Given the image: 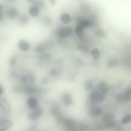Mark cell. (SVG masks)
<instances>
[{"mask_svg":"<svg viewBox=\"0 0 131 131\" xmlns=\"http://www.w3.org/2000/svg\"><path fill=\"white\" fill-rule=\"evenodd\" d=\"M74 33V28L72 26H66L58 28L56 30L55 34L59 38L64 39L71 36Z\"/></svg>","mask_w":131,"mask_h":131,"instance_id":"obj_1","label":"cell"},{"mask_svg":"<svg viewBox=\"0 0 131 131\" xmlns=\"http://www.w3.org/2000/svg\"><path fill=\"white\" fill-rule=\"evenodd\" d=\"M62 123L64 128L68 131H75L77 128L76 122L71 118H63Z\"/></svg>","mask_w":131,"mask_h":131,"instance_id":"obj_2","label":"cell"},{"mask_svg":"<svg viewBox=\"0 0 131 131\" xmlns=\"http://www.w3.org/2000/svg\"><path fill=\"white\" fill-rule=\"evenodd\" d=\"M5 15L10 19L14 20L19 17V12L18 10L13 7H8L5 11Z\"/></svg>","mask_w":131,"mask_h":131,"instance_id":"obj_3","label":"cell"},{"mask_svg":"<svg viewBox=\"0 0 131 131\" xmlns=\"http://www.w3.org/2000/svg\"><path fill=\"white\" fill-rule=\"evenodd\" d=\"M43 110L41 108L38 107L36 109L32 110V111L29 113L28 116V118L30 121H35L40 118L43 115Z\"/></svg>","mask_w":131,"mask_h":131,"instance_id":"obj_4","label":"cell"},{"mask_svg":"<svg viewBox=\"0 0 131 131\" xmlns=\"http://www.w3.org/2000/svg\"><path fill=\"white\" fill-rule=\"evenodd\" d=\"M26 104L28 107L32 110L37 108L39 106L38 100L35 97L30 96L26 100Z\"/></svg>","mask_w":131,"mask_h":131,"instance_id":"obj_5","label":"cell"},{"mask_svg":"<svg viewBox=\"0 0 131 131\" xmlns=\"http://www.w3.org/2000/svg\"><path fill=\"white\" fill-rule=\"evenodd\" d=\"M0 107L6 113H10L11 112L10 104L8 99L5 98L0 99Z\"/></svg>","mask_w":131,"mask_h":131,"instance_id":"obj_6","label":"cell"},{"mask_svg":"<svg viewBox=\"0 0 131 131\" xmlns=\"http://www.w3.org/2000/svg\"><path fill=\"white\" fill-rule=\"evenodd\" d=\"M13 121L10 119H3L0 120V131H6L13 125Z\"/></svg>","mask_w":131,"mask_h":131,"instance_id":"obj_7","label":"cell"},{"mask_svg":"<svg viewBox=\"0 0 131 131\" xmlns=\"http://www.w3.org/2000/svg\"><path fill=\"white\" fill-rule=\"evenodd\" d=\"M17 46L18 49L23 52H28L30 49V45L29 42L24 39H21L18 40L17 43Z\"/></svg>","mask_w":131,"mask_h":131,"instance_id":"obj_8","label":"cell"},{"mask_svg":"<svg viewBox=\"0 0 131 131\" xmlns=\"http://www.w3.org/2000/svg\"><path fill=\"white\" fill-rule=\"evenodd\" d=\"M104 98V95L98 92L97 91H95L93 92L90 95V100L94 103L100 102L103 100Z\"/></svg>","mask_w":131,"mask_h":131,"instance_id":"obj_9","label":"cell"},{"mask_svg":"<svg viewBox=\"0 0 131 131\" xmlns=\"http://www.w3.org/2000/svg\"><path fill=\"white\" fill-rule=\"evenodd\" d=\"M93 32L94 35L98 38H102L106 36V31L100 27L99 25L93 27Z\"/></svg>","mask_w":131,"mask_h":131,"instance_id":"obj_10","label":"cell"},{"mask_svg":"<svg viewBox=\"0 0 131 131\" xmlns=\"http://www.w3.org/2000/svg\"><path fill=\"white\" fill-rule=\"evenodd\" d=\"M59 19L62 24L68 25L72 21V18L69 13L62 12L59 16Z\"/></svg>","mask_w":131,"mask_h":131,"instance_id":"obj_11","label":"cell"},{"mask_svg":"<svg viewBox=\"0 0 131 131\" xmlns=\"http://www.w3.org/2000/svg\"><path fill=\"white\" fill-rule=\"evenodd\" d=\"M118 99L119 101L131 100V86L128 88L124 93L119 94L118 96Z\"/></svg>","mask_w":131,"mask_h":131,"instance_id":"obj_12","label":"cell"},{"mask_svg":"<svg viewBox=\"0 0 131 131\" xmlns=\"http://www.w3.org/2000/svg\"><path fill=\"white\" fill-rule=\"evenodd\" d=\"M20 81H21V83L26 86H30L34 82V78L31 75L27 74L23 76L20 78Z\"/></svg>","mask_w":131,"mask_h":131,"instance_id":"obj_13","label":"cell"},{"mask_svg":"<svg viewBox=\"0 0 131 131\" xmlns=\"http://www.w3.org/2000/svg\"><path fill=\"white\" fill-rule=\"evenodd\" d=\"M40 9L34 5H31L28 9V13L32 17H37L40 14Z\"/></svg>","mask_w":131,"mask_h":131,"instance_id":"obj_14","label":"cell"},{"mask_svg":"<svg viewBox=\"0 0 131 131\" xmlns=\"http://www.w3.org/2000/svg\"><path fill=\"white\" fill-rule=\"evenodd\" d=\"M62 100L63 104L67 106L71 105L73 102L72 96L68 93H65L63 94Z\"/></svg>","mask_w":131,"mask_h":131,"instance_id":"obj_15","label":"cell"},{"mask_svg":"<svg viewBox=\"0 0 131 131\" xmlns=\"http://www.w3.org/2000/svg\"><path fill=\"white\" fill-rule=\"evenodd\" d=\"M84 29H84L82 27L77 25L74 28V33L79 37V39H80L85 35Z\"/></svg>","mask_w":131,"mask_h":131,"instance_id":"obj_16","label":"cell"},{"mask_svg":"<svg viewBox=\"0 0 131 131\" xmlns=\"http://www.w3.org/2000/svg\"><path fill=\"white\" fill-rule=\"evenodd\" d=\"M108 90V88L107 86V84L104 82H100L97 85V91L102 94H105Z\"/></svg>","mask_w":131,"mask_h":131,"instance_id":"obj_17","label":"cell"},{"mask_svg":"<svg viewBox=\"0 0 131 131\" xmlns=\"http://www.w3.org/2000/svg\"><path fill=\"white\" fill-rule=\"evenodd\" d=\"M30 21L29 17L26 14H22L18 17V23L20 25H26Z\"/></svg>","mask_w":131,"mask_h":131,"instance_id":"obj_18","label":"cell"},{"mask_svg":"<svg viewBox=\"0 0 131 131\" xmlns=\"http://www.w3.org/2000/svg\"><path fill=\"white\" fill-rule=\"evenodd\" d=\"M41 20L42 25L47 27H50L53 25L52 19L48 15L43 16L41 18Z\"/></svg>","mask_w":131,"mask_h":131,"instance_id":"obj_19","label":"cell"},{"mask_svg":"<svg viewBox=\"0 0 131 131\" xmlns=\"http://www.w3.org/2000/svg\"><path fill=\"white\" fill-rule=\"evenodd\" d=\"M47 47L43 44H39L34 48V51L39 54L45 53L46 51Z\"/></svg>","mask_w":131,"mask_h":131,"instance_id":"obj_20","label":"cell"},{"mask_svg":"<svg viewBox=\"0 0 131 131\" xmlns=\"http://www.w3.org/2000/svg\"><path fill=\"white\" fill-rule=\"evenodd\" d=\"M31 4L37 6L40 10L45 8L46 7V3L43 0H34Z\"/></svg>","mask_w":131,"mask_h":131,"instance_id":"obj_21","label":"cell"},{"mask_svg":"<svg viewBox=\"0 0 131 131\" xmlns=\"http://www.w3.org/2000/svg\"><path fill=\"white\" fill-rule=\"evenodd\" d=\"M90 53L95 59H98L100 56V53L97 48H94L91 50Z\"/></svg>","mask_w":131,"mask_h":131,"instance_id":"obj_22","label":"cell"},{"mask_svg":"<svg viewBox=\"0 0 131 131\" xmlns=\"http://www.w3.org/2000/svg\"><path fill=\"white\" fill-rule=\"evenodd\" d=\"M77 49L78 50L83 51V52H88L89 49L86 45L85 44L84 42H81L79 43L77 45Z\"/></svg>","mask_w":131,"mask_h":131,"instance_id":"obj_23","label":"cell"},{"mask_svg":"<svg viewBox=\"0 0 131 131\" xmlns=\"http://www.w3.org/2000/svg\"><path fill=\"white\" fill-rule=\"evenodd\" d=\"M92 115L93 116H98L99 115H100L102 113V110L99 107H97V108H95L93 110V111H92Z\"/></svg>","mask_w":131,"mask_h":131,"instance_id":"obj_24","label":"cell"},{"mask_svg":"<svg viewBox=\"0 0 131 131\" xmlns=\"http://www.w3.org/2000/svg\"><path fill=\"white\" fill-rule=\"evenodd\" d=\"M4 6L2 3H0V24L2 23L5 19V14L3 12Z\"/></svg>","mask_w":131,"mask_h":131,"instance_id":"obj_25","label":"cell"},{"mask_svg":"<svg viewBox=\"0 0 131 131\" xmlns=\"http://www.w3.org/2000/svg\"><path fill=\"white\" fill-rule=\"evenodd\" d=\"M121 122L123 124H127L131 122V115H127L125 116L121 120Z\"/></svg>","mask_w":131,"mask_h":131,"instance_id":"obj_26","label":"cell"},{"mask_svg":"<svg viewBox=\"0 0 131 131\" xmlns=\"http://www.w3.org/2000/svg\"><path fill=\"white\" fill-rule=\"evenodd\" d=\"M118 63V61L116 59H111L107 62V64L110 67H115Z\"/></svg>","mask_w":131,"mask_h":131,"instance_id":"obj_27","label":"cell"},{"mask_svg":"<svg viewBox=\"0 0 131 131\" xmlns=\"http://www.w3.org/2000/svg\"><path fill=\"white\" fill-rule=\"evenodd\" d=\"M50 57H51L50 54L48 53H46V52L40 54L39 56H38V58L40 60H47V59H49Z\"/></svg>","mask_w":131,"mask_h":131,"instance_id":"obj_28","label":"cell"},{"mask_svg":"<svg viewBox=\"0 0 131 131\" xmlns=\"http://www.w3.org/2000/svg\"><path fill=\"white\" fill-rule=\"evenodd\" d=\"M84 85H85V88L87 90H91L93 87V83L91 80H88L85 82Z\"/></svg>","mask_w":131,"mask_h":131,"instance_id":"obj_29","label":"cell"},{"mask_svg":"<svg viewBox=\"0 0 131 131\" xmlns=\"http://www.w3.org/2000/svg\"><path fill=\"white\" fill-rule=\"evenodd\" d=\"M16 62H17V58L15 56H13L10 58L9 60V64L10 66H14L15 65Z\"/></svg>","mask_w":131,"mask_h":131,"instance_id":"obj_30","label":"cell"},{"mask_svg":"<svg viewBox=\"0 0 131 131\" xmlns=\"http://www.w3.org/2000/svg\"><path fill=\"white\" fill-rule=\"evenodd\" d=\"M112 116L110 114H106L103 116V120L105 122L112 121Z\"/></svg>","mask_w":131,"mask_h":131,"instance_id":"obj_31","label":"cell"},{"mask_svg":"<svg viewBox=\"0 0 131 131\" xmlns=\"http://www.w3.org/2000/svg\"><path fill=\"white\" fill-rule=\"evenodd\" d=\"M4 91V90L3 87L0 85V96L3 94Z\"/></svg>","mask_w":131,"mask_h":131,"instance_id":"obj_32","label":"cell"},{"mask_svg":"<svg viewBox=\"0 0 131 131\" xmlns=\"http://www.w3.org/2000/svg\"><path fill=\"white\" fill-rule=\"evenodd\" d=\"M49 2L52 5H55L56 4V0H49Z\"/></svg>","mask_w":131,"mask_h":131,"instance_id":"obj_33","label":"cell"},{"mask_svg":"<svg viewBox=\"0 0 131 131\" xmlns=\"http://www.w3.org/2000/svg\"><path fill=\"white\" fill-rule=\"evenodd\" d=\"M8 2H16L17 0H6Z\"/></svg>","mask_w":131,"mask_h":131,"instance_id":"obj_34","label":"cell"},{"mask_svg":"<svg viewBox=\"0 0 131 131\" xmlns=\"http://www.w3.org/2000/svg\"><path fill=\"white\" fill-rule=\"evenodd\" d=\"M33 1H34V0H27V2H28L30 3H32V2H33Z\"/></svg>","mask_w":131,"mask_h":131,"instance_id":"obj_35","label":"cell"}]
</instances>
